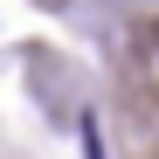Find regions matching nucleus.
Here are the masks:
<instances>
[{"label":"nucleus","mask_w":159,"mask_h":159,"mask_svg":"<svg viewBox=\"0 0 159 159\" xmlns=\"http://www.w3.org/2000/svg\"><path fill=\"white\" fill-rule=\"evenodd\" d=\"M83 159H104V145H97V125L83 131Z\"/></svg>","instance_id":"f257e3e1"}]
</instances>
